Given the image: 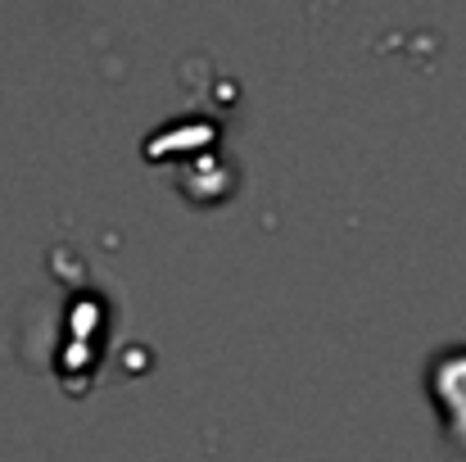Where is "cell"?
I'll list each match as a JSON object with an SVG mask.
<instances>
[{"label":"cell","instance_id":"1","mask_svg":"<svg viewBox=\"0 0 466 462\" xmlns=\"http://www.w3.org/2000/svg\"><path fill=\"white\" fill-rule=\"evenodd\" d=\"M426 395H431L444 440L458 454H466V340L444 344L426 358Z\"/></svg>","mask_w":466,"mask_h":462}]
</instances>
